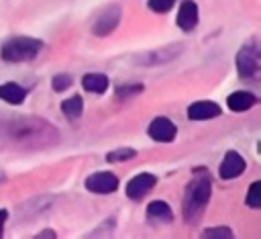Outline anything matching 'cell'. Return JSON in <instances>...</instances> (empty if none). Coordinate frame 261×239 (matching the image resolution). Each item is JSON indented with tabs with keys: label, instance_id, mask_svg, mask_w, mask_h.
<instances>
[{
	"label": "cell",
	"instance_id": "obj_1",
	"mask_svg": "<svg viewBox=\"0 0 261 239\" xmlns=\"http://www.w3.org/2000/svg\"><path fill=\"white\" fill-rule=\"evenodd\" d=\"M0 139L16 149H45L59 141L57 129L41 116H4L0 118Z\"/></svg>",
	"mask_w": 261,
	"mask_h": 239
},
{
	"label": "cell",
	"instance_id": "obj_2",
	"mask_svg": "<svg viewBox=\"0 0 261 239\" xmlns=\"http://www.w3.org/2000/svg\"><path fill=\"white\" fill-rule=\"evenodd\" d=\"M210 190H212V184L206 174L196 176L188 184L186 196H184V217L188 223H194L200 219V214L204 212V208L210 200Z\"/></svg>",
	"mask_w": 261,
	"mask_h": 239
},
{
	"label": "cell",
	"instance_id": "obj_3",
	"mask_svg": "<svg viewBox=\"0 0 261 239\" xmlns=\"http://www.w3.org/2000/svg\"><path fill=\"white\" fill-rule=\"evenodd\" d=\"M41 47H43V43L39 39H33V37H12V39L4 41V45L0 47V55L8 63H20V61H29V59L37 57Z\"/></svg>",
	"mask_w": 261,
	"mask_h": 239
},
{
	"label": "cell",
	"instance_id": "obj_4",
	"mask_svg": "<svg viewBox=\"0 0 261 239\" xmlns=\"http://www.w3.org/2000/svg\"><path fill=\"white\" fill-rule=\"evenodd\" d=\"M237 69L241 78L247 80H255L259 74V53L255 49V45H247L239 51L237 55Z\"/></svg>",
	"mask_w": 261,
	"mask_h": 239
},
{
	"label": "cell",
	"instance_id": "obj_5",
	"mask_svg": "<svg viewBox=\"0 0 261 239\" xmlns=\"http://www.w3.org/2000/svg\"><path fill=\"white\" fill-rule=\"evenodd\" d=\"M86 188L94 194H110L118 188V178L110 172H96V174L88 176Z\"/></svg>",
	"mask_w": 261,
	"mask_h": 239
},
{
	"label": "cell",
	"instance_id": "obj_6",
	"mask_svg": "<svg viewBox=\"0 0 261 239\" xmlns=\"http://www.w3.org/2000/svg\"><path fill=\"white\" fill-rule=\"evenodd\" d=\"M118 22H120V8H118V6H110V8H106V10L94 20L92 33L98 35V37H106V35H110V33L118 27Z\"/></svg>",
	"mask_w": 261,
	"mask_h": 239
},
{
	"label": "cell",
	"instance_id": "obj_7",
	"mask_svg": "<svg viewBox=\"0 0 261 239\" xmlns=\"http://www.w3.org/2000/svg\"><path fill=\"white\" fill-rule=\"evenodd\" d=\"M181 49H184L181 45L171 43V45H167L165 49H157V51H149V53L141 55V57L137 59V63H139V65H159V63H167V61L175 59V57L181 53Z\"/></svg>",
	"mask_w": 261,
	"mask_h": 239
},
{
	"label": "cell",
	"instance_id": "obj_8",
	"mask_svg": "<svg viewBox=\"0 0 261 239\" xmlns=\"http://www.w3.org/2000/svg\"><path fill=\"white\" fill-rule=\"evenodd\" d=\"M149 135H151V139H155L159 143H169V141L175 139L177 129L167 116H157L149 125Z\"/></svg>",
	"mask_w": 261,
	"mask_h": 239
},
{
	"label": "cell",
	"instance_id": "obj_9",
	"mask_svg": "<svg viewBox=\"0 0 261 239\" xmlns=\"http://www.w3.org/2000/svg\"><path fill=\"white\" fill-rule=\"evenodd\" d=\"M157 178L153 174H137L128 184H126V196L133 198V200H141L153 186H155Z\"/></svg>",
	"mask_w": 261,
	"mask_h": 239
},
{
	"label": "cell",
	"instance_id": "obj_10",
	"mask_svg": "<svg viewBox=\"0 0 261 239\" xmlns=\"http://www.w3.org/2000/svg\"><path fill=\"white\" fill-rule=\"evenodd\" d=\"M243 170H245V159L241 157V153H237V151H228V153L224 155L220 168H218V174H220L222 180H230V178L241 176Z\"/></svg>",
	"mask_w": 261,
	"mask_h": 239
},
{
	"label": "cell",
	"instance_id": "obj_11",
	"mask_svg": "<svg viewBox=\"0 0 261 239\" xmlns=\"http://www.w3.org/2000/svg\"><path fill=\"white\" fill-rule=\"evenodd\" d=\"M218 114H220V106L210 100H198V102L190 104V108H188L190 121H206V118H212Z\"/></svg>",
	"mask_w": 261,
	"mask_h": 239
},
{
	"label": "cell",
	"instance_id": "obj_12",
	"mask_svg": "<svg viewBox=\"0 0 261 239\" xmlns=\"http://www.w3.org/2000/svg\"><path fill=\"white\" fill-rule=\"evenodd\" d=\"M177 27L181 31H192L196 25H198V4L192 2V0H186L179 10H177V18H175Z\"/></svg>",
	"mask_w": 261,
	"mask_h": 239
},
{
	"label": "cell",
	"instance_id": "obj_13",
	"mask_svg": "<svg viewBox=\"0 0 261 239\" xmlns=\"http://www.w3.org/2000/svg\"><path fill=\"white\" fill-rule=\"evenodd\" d=\"M228 108L230 110H234V112H243V110H249L255 102H257V98L251 94V92H245V90H237V92H232L230 96H228Z\"/></svg>",
	"mask_w": 261,
	"mask_h": 239
},
{
	"label": "cell",
	"instance_id": "obj_14",
	"mask_svg": "<svg viewBox=\"0 0 261 239\" xmlns=\"http://www.w3.org/2000/svg\"><path fill=\"white\" fill-rule=\"evenodd\" d=\"M27 96V90L14 82H6V84H0V98L10 102V104H20Z\"/></svg>",
	"mask_w": 261,
	"mask_h": 239
},
{
	"label": "cell",
	"instance_id": "obj_15",
	"mask_svg": "<svg viewBox=\"0 0 261 239\" xmlns=\"http://www.w3.org/2000/svg\"><path fill=\"white\" fill-rule=\"evenodd\" d=\"M147 217H149L151 221H159V223H169V221L173 219L169 204L163 202V200H153V202L147 206Z\"/></svg>",
	"mask_w": 261,
	"mask_h": 239
},
{
	"label": "cell",
	"instance_id": "obj_16",
	"mask_svg": "<svg viewBox=\"0 0 261 239\" xmlns=\"http://www.w3.org/2000/svg\"><path fill=\"white\" fill-rule=\"evenodd\" d=\"M82 86H84V90H88V92L102 94V92H106V88H108V78H106L104 74H86V76L82 78Z\"/></svg>",
	"mask_w": 261,
	"mask_h": 239
},
{
	"label": "cell",
	"instance_id": "obj_17",
	"mask_svg": "<svg viewBox=\"0 0 261 239\" xmlns=\"http://www.w3.org/2000/svg\"><path fill=\"white\" fill-rule=\"evenodd\" d=\"M61 110H63V114H65L67 118H77V116H82L84 102H82L80 96H71V98H67L65 102H61Z\"/></svg>",
	"mask_w": 261,
	"mask_h": 239
},
{
	"label": "cell",
	"instance_id": "obj_18",
	"mask_svg": "<svg viewBox=\"0 0 261 239\" xmlns=\"http://www.w3.org/2000/svg\"><path fill=\"white\" fill-rule=\"evenodd\" d=\"M49 204H51V198H37L35 202H27V204H22V206H20V212H22L24 217H35L37 212L47 210Z\"/></svg>",
	"mask_w": 261,
	"mask_h": 239
},
{
	"label": "cell",
	"instance_id": "obj_19",
	"mask_svg": "<svg viewBox=\"0 0 261 239\" xmlns=\"http://www.w3.org/2000/svg\"><path fill=\"white\" fill-rule=\"evenodd\" d=\"M137 155V151L133 147H120V149H114V151H108L106 153V159L112 163V161H126V159H133Z\"/></svg>",
	"mask_w": 261,
	"mask_h": 239
},
{
	"label": "cell",
	"instance_id": "obj_20",
	"mask_svg": "<svg viewBox=\"0 0 261 239\" xmlns=\"http://www.w3.org/2000/svg\"><path fill=\"white\" fill-rule=\"evenodd\" d=\"M251 208H259L261 206V182H253L249 186V194H247V200H245Z\"/></svg>",
	"mask_w": 261,
	"mask_h": 239
},
{
	"label": "cell",
	"instance_id": "obj_21",
	"mask_svg": "<svg viewBox=\"0 0 261 239\" xmlns=\"http://www.w3.org/2000/svg\"><path fill=\"white\" fill-rule=\"evenodd\" d=\"M51 86H53L55 92H63V90H67V88L71 86V76H67V74H57V76H53Z\"/></svg>",
	"mask_w": 261,
	"mask_h": 239
},
{
	"label": "cell",
	"instance_id": "obj_22",
	"mask_svg": "<svg viewBox=\"0 0 261 239\" xmlns=\"http://www.w3.org/2000/svg\"><path fill=\"white\" fill-rule=\"evenodd\" d=\"M171 6H173V0H149V8L159 14H165L167 10H171Z\"/></svg>",
	"mask_w": 261,
	"mask_h": 239
},
{
	"label": "cell",
	"instance_id": "obj_23",
	"mask_svg": "<svg viewBox=\"0 0 261 239\" xmlns=\"http://www.w3.org/2000/svg\"><path fill=\"white\" fill-rule=\"evenodd\" d=\"M202 235L204 237H224V239H228V237H232V231L228 227H212V229H206Z\"/></svg>",
	"mask_w": 261,
	"mask_h": 239
},
{
	"label": "cell",
	"instance_id": "obj_24",
	"mask_svg": "<svg viewBox=\"0 0 261 239\" xmlns=\"http://www.w3.org/2000/svg\"><path fill=\"white\" fill-rule=\"evenodd\" d=\"M137 92H141V86H128V88H120L118 96H128V94H137Z\"/></svg>",
	"mask_w": 261,
	"mask_h": 239
},
{
	"label": "cell",
	"instance_id": "obj_25",
	"mask_svg": "<svg viewBox=\"0 0 261 239\" xmlns=\"http://www.w3.org/2000/svg\"><path fill=\"white\" fill-rule=\"evenodd\" d=\"M6 217H8V212L4 208H0V235H2V229H4V223H6Z\"/></svg>",
	"mask_w": 261,
	"mask_h": 239
},
{
	"label": "cell",
	"instance_id": "obj_26",
	"mask_svg": "<svg viewBox=\"0 0 261 239\" xmlns=\"http://www.w3.org/2000/svg\"><path fill=\"white\" fill-rule=\"evenodd\" d=\"M39 237H55V231H51V229H47V231H43V233H39Z\"/></svg>",
	"mask_w": 261,
	"mask_h": 239
}]
</instances>
